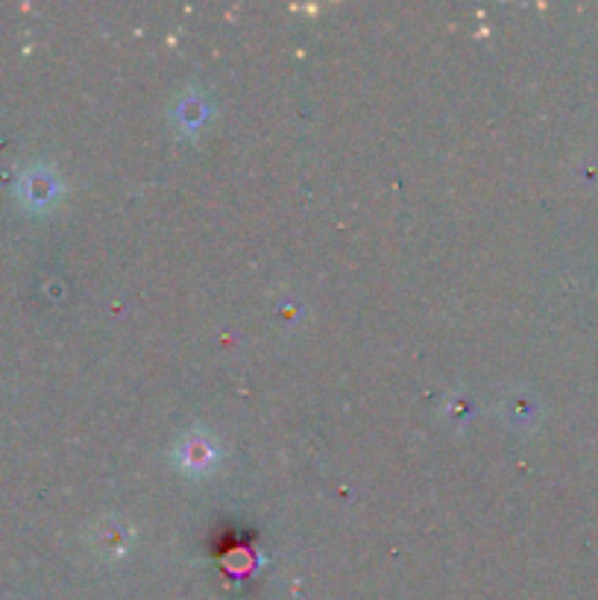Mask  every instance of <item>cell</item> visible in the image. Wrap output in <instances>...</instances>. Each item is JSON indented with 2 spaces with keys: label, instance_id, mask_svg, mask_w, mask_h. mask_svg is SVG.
I'll list each match as a JSON object with an SVG mask.
<instances>
[{
  "label": "cell",
  "instance_id": "2",
  "mask_svg": "<svg viewBox=\"0 0 598 600\" xmlns=\"http://www.w3.org/2000/svg\"><path fill=\"white\" fill-rule=\"evenodd\" d=\"M179 457H182V466L188 472H209L218 460V446H211L206 437H188L179 449Z\"/></svg>",
  "mask_w": 598,
  "mask_h": 600
},
{
  "label": "cell",
  "instance_id": "1",
  "mask_svg": "<svg viewBox=\"0 0 598 600\" xmlns=\"http://www.w3.org/2000/svg\"><path fill=\"white\" fill-rule=\"evenodd\" d=\"M18 191H21V197H24V202L30 209H48L50 202H57L59 182L50 170L36 168L21 179V188H18Z\"/></svg>",
  "mask_w": 598,
  "mask_h": 600
}]
</instances>
